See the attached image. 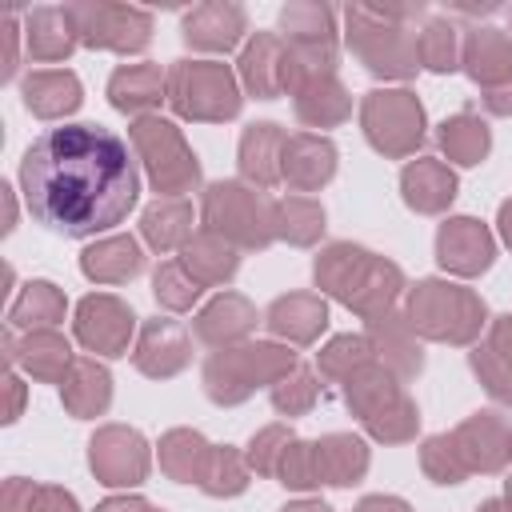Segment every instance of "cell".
Wrapping results in <instances>:
<instances>
[{
  "instance_id": "obj_5",
  "label": "cell",
  "mask_w": 512,
  "mask_h": 512,
  "mask_svg": "<svg viewBox=\"0 0 512 512\" xmlns=\"http://www.w3.org/2000/svg\"><path fill=\"white\" fill-rule=\"evenodd\" d=\"M292 364L288 352L272 348V344H256V348H240V352H224L208 364L204 380H208V392L216 400H240L256 388V380L272 376L276 368Z\"/></svg>"
},
{
  "instance_id": "obj_4",
  "label": "cell",
  "mask_w": 512,
  "mask_h": 512,
  "mask_svg": "<svg viewBox=\"0 0 512 512\" xmlns=\"http://www.w3.org/2000/svg\"><path fill=\"white\" fill-rule=\"evenodd\" d=\"M480 316H484V308L460 288H444V284L428 280V284H420L412 292V328H424L428 336L460 340V328L476 332Z\"/></svg>"
},
{
  "instance_id": "obj_29",
  "label": "cell",
  "mask_w": 512,
  "mask_h": 512,
  "mask_svg": "<svg viewBox=\"0 0 512 512\" xmlns=\"http://www.w3.org/2000/svg\"><path fill=\"white\" fill-rule=\"evenodd\" d=\"M60 312H64V300H60V292L52 288V284H28L24 288V296L12 304V324H56L60 320Z\"/></svg>"
},
{
  "instance_id": "obj_24",
  "label": "cell",
  "mask_w": 512,
  "mask_h": 512,
  "mask_svg": "<svg viewBox=\"0 0 512 512\" xmlns=\"http://www.w3.org/2000/svg\"><path fill=\"white\" fill-rule=\"evenodd\" d=\"M64 404L76 412V416H92L108 404V372L96 368L92 360H80L72 364V376L64 384Z\"/></svg>"
},
{
  "instance_id": "obj_26",
  "label": "cell",
  "mask_w": 512,
  "mask_h": 512,
  "mask_svg": "<svg viewBox=\"0 0 512 512\" xmlns=\"http://www.w3.org/2000/svg\"><path fill=\"white\" fill-rule=\"evenodd\" d=\"M284 144V136L276 132V124H252L248 132H244V144H240V164H244V172L252 176V180H260V184H272L276 176H280V168L268 160V148H280Z\"/></svg>"
},
{
  "instance_id": "obj_44",
  "label": "cell",
  "mask_w": 512,
  "mask_h": 512,
  "mask_svg": "<svg viewBox=\"0 0 512 512\" xmlns=\"http://www.w3.org/2000/svg\"><path fill=\"white\" fill-rule=\"evenodd\" d=\"M284 512H328L324 504H292V508H284Z\"/></svg>"
},
{
  "instance_id": "obj_16",
  "label": "cell",
  "mask_w": 512,
  "mask_h": 512,
  "mask_svg": "<svg viewBox=\"0 0 512 512\" xmlns=\"http://www.w3.org/2000/svg\"><path fill=\"white\" fill-rule=\"evenodd\" d=\"M240 28H244V12L224 4H204L184 20L188 44H200V48H232Z\"/></svg>"
},
{
  "instance_id": "obj_19",
  "label": "cell",
  "mask_w": 512,
  "mask_h": 512,
  "mask_svg": "<svg viewBox=\"0 0 512 512\" xmlns=\"http://www.w3.org/2000/svg\"><path fill=\"white\" fill-rule=\"evenodd\" d=\"M468 72L476 80H512V48L496 28H476L468 40Z\"/></svg>"
},
{
  "instance_id": "obj_17",
  "label": "cell",
  "mask_w": 512,
  "mask_h": 512,
  "mask_svg": "<svg viewBox=\"0 0 512 512\" xmlns=\"http://www.w3.org/2000/svg\"><path fill=\"white\" fill-rule=\"evenodd\" d=\"M332 144L328 140H316V136H296L292 144H284L280 160H284V176L296 180L300 188H312L320 180L332 176Z\"/></svg>"
},
{
  "instance_id": "obj_8",
  "label": "cell",
  "mask_w": 512,
  "mask_h": 512,
  "mask_svg": "<svg viewBox=\"0 0 512 512\" xmlns=\"http://www.w3.org/2000/svg\"><path fill=\"white\" fill-rule=\"evenodd\" d=\"M72 20H80V32L88 44L104 48H144L148 44V16L136 8H72Z\"/></svg>"
},
{
  "instance_id": "obj_23",
  "label": "cell",
  "mask_w": 512,
  "mask_h": 512,
  "mask_svg": "<svg viewBox=\"0 0 512 512\" xmlns=\"http://www.w3.org/2000/svg\"><path fill=\"white\" fill-rule=\"evenodd\" d=\"M108 96H112V104L124 108V112H136V108L160 100V68H152V64L120 68V72L112 76V84H108Z\"/></svg>"
},
{
  "instance_id": "obj_34",
  "label": "cell",
  "mask_w": 512,
  "mask_h": 512,
  "mask_svg": "<svg viewBox=\"0 0 512 512\" xmlns=\"http://www.w3.org/2000/svg\"><path fill=\"white\" fill-rule=\"evenodd\" d=\"M280 476H284V484H292V488H308V484H320L316 444H296V448H284V460H280Z\"/></svg>"
},
{
  "instance_id": "obj_14",
  "label": "cell",
  "mask_w": 512,
  "mask_h": 512,
  "mask_svg": "<svg viewBox=\"0 0 512 512\" xmlns=\"http://www.w3.org/2000/svg\"><path fill=\"white\" fill-rule=\"evenodd\" d=\"M24 104L36 116H64L80 104V84L72 72H32L24 80Z\"/></svg>"
},
{
  "instance_id": "obj_7",
  "label": "cell",
  "mask_w": 512,
  "mask_h": 512,
  "mask_svg": "<svg viewBox=\"0 0 512 512\" xmlns=\"http://www.w3.org/2000/svg\"><path fill=\"white\" fill-rule=\"evenodd\" d=\"M132 140L148 156V168H152V180H156L160 192H180L184 184L196 180V164H192L188 148L180 144V136L172 132V124H164V120H140L132 128Z\"/></svg>"
},
{
  "instance_id": "obj_6",
  "label": "cell",
  "mask_w": 512,
  "mask_h": 512,
  "mask_svg": "<svg viewBox=\"0 0 512 512\" xmlns=\"http://www.w3.org/2000/svg\"><path fill=\"white\" fill-rule=\"evenodd\" d=\"M420 124V104L408 92H372L364 100V128L384 152H408L420 140Z\"/></svg>"
},
{
  "instance_id": "obj_21",
  "label": "cell",
  "mask_w": 512,
  "mask_h": 512,
  "mask_svg": "<svg viewBox=\"0 0 512 512\" xmlns=\"http://www.w3.org/2000/svg\"><path fill=\"white\" fill-rule=\"evenodd\" d=\"M268 328H272V332H284V336H292V340H312V336L324 328V304L312 300V296L276 300L272 312H268Z\"/></svg>"
},
{
  "instance_id": "obj_40",
  "label": "cell",
  "mask_w": 512,
  "mask_h": 512,
  "mask_svg": "<svg viewBox=\"0 0 512 512\" xmlns=\"http://www.w3.org/2000/svg\"><path fill=\"white\" fill-rule=\"evenodd\" d=\"M488 108L492 112H512V80H508V88H500V92L488 96Z\"/></svg>"
},
{
  "instance_id": "obj_9",
  "label": "cell",
  "mask_w": 512,
  "mask_h": 512,
  "mask_svg": "<svg viewBox=\"0 0 512 512\" xmlns=\"http://www.w3.org/2000/svg\"><path fill=\"white\" fill-rule=\"evenodd\" d=\"M76 332H80V340H84L88 348L116 356V352H124V344H128L132 312H128L120 300H112V296H88V300L80 304V312H76Z\"/></svg>"
},
{
  "instance_id": "obj_22",
  "label": "cell",
  "mask_w": 512,
  "mask_h": 512,
  "mask_svg": "<svg viewBox=\"0 0 512 512\" xmlns=\"http://www.w3.org/2000/svg\"><path fill=\"white\" fill-rule=\"evenodd\" d=\"M316 464H320V480L328 484H352L368 456H364V444L352 440V436H328L324 444H316Z\"/></svg>"
},
{
  "instance_id": "obj_30",
  "label": "cell",
  "mask_w": 512,
  "mask_h": 512,
  "mask_svg": "<svg viewBox=\"0 0 512 512\" xmlns=\"http://www.w3.org/2000/svg\"><path fill=\"white\" fill-rule=\"evenodd\" d=\"M12 356H20L32 376L56 380L60 368L68 364V344H64L60 336H52V332H32L28 344H24V352H12Z\"/></svg>"
},
{
  "instance_id": "obj_45",
  "label": "cell",
  "mask_w": 512,
  "mask_h": 512,
  "mask_svg": "<svg viewBox=\"0 0 512 512\" xmlns=\"http://www.w3.org/2000/svg\"><path fill=\"white\" fill-rule=\"evenodd\" d=\"M480 512H504V508H500V504H496V500H492V504H484V508H480Z\"/></svg>"
},
{
  "instance_id": "obj_41",
  "label": "cell",
  "mask_w": 512,
  "mask_h": 512,
  "mask_svg": "<svg viewBox=\"0 0 512 512\" xmlns=\"http://www.w3.org/2000/svg\"><path fill=\"white\" fill-rule=\"evenodd\" d=\"M356 512H408L400 500H364Z\"/></svg>"
},
{
  "instance_id": "obj_36",
  "label": "cell",
  "mask_w": 512,
  "mask_h": 512,
  "mask_svg": "<svg viewBox=\"0 0 512 512\" xmlns=\"http://www.w3.org/2000/svg\"><path fill=\"white\" fill-rule=\"evenodd\" d=\"M312 396H316V384H312V376H308L304 368H296V372H292V388H288V380H280V384H276V392H272V400H276V408H280V412H300Z\"/></svg>"
},
{
  "instance_id": "obj_18",
  "label": "cell",
  "mask_w": 512,
  "mask_h": 512,
  "mask_svg": "<svg viewBox=\"0 0 512 512\" xmlns=\"http://www.w3.org/2000/svg\"><path fill=\"white\" fill-rule=\"evenodd\" d=\"M404 196L412 208L420 212H436L444 208L452 196H456V180L448 168H440L436 160H416L408 172H404Z\"/></svg>"
},
{
  "instance_id": "obj_28",
  "label": "cell",
  "mask_w": 512,
  "mask_h": 512,
  "mask_svg": "<svg viewBox=\"0 0 512 512\" xmlns=\"http://www.w3.org/2000/svg\"><path fill=\"white\" fill-rule=\"evenodd\" d=\"M440 144H444V152H448L452 160H460V164H476V160L488 152V132H484L480 120H472V116H456V120L444 124Z\"/></svg>"
},
{
  "instance_id": "obj_43",
  "label": "cell",
  "mask_w": 512,
  "mask_h": 512,
  "mask_svg": "<svg viewBox=\"0 0 512 512\" xmlns=\"http://www.w3.org/2000/svg\"><path fill=\"white\" fill-rule=\"evenodd\" d=\"M500 224H504V236H508V244H512V204L500 208Z\"/></svg>"
},
{
  "instance_id": "obj_35",
  "label": "cell",
  "mask_w": 512,
  "mask_h": 512,
  "mask_svg": "<svg viewBox=\"0 0 512 512\" xmlns=\"http://www.w3.org/2000/svg\"><path fill=\"white\" fill-rule=\"evenodd\" d=\"M204 488L208 492H240L244 488V472L236 468V456L232 452H216L208 460V472H204Z\"/></svg>"
},
{
  "instance_id": "obj_3",
  "label": "cell",
  "mask_w": 512,
  "mask_h": 512,
  "mask_svg": "<svg viewBox=\"0 0 512 512\" xmlns=\"http://www.w3.org/2000/svg\"><path fill=\"white\" fill-rule=\"evenodd\" d=\"M172 104L184 116H232L240 108V96L232 88V76L224 64H176L172 72Z\"/></svg>"
},
{
  "instance_id": "obj_11",
  "label": "cell",
  "mask_w": 512,
  "mask_h": 512,
  "mask_svg": "<svg viewBox=\"0 0 512 512\" xmlns=\"http://www.w3.org/2000/svg\"><path fill=\"white\" fill-rule=\"evenodd\" d=\"M436 252H440V264L452 268V272H480L492 264V240L488 232L476 224V220H448L440 228V240H436Z\"/></svg>"
},
{
  "instance_id": "obj_42",
  "label": "cell",
  "mask_w": 512,
  "mask_h": 512,
  "mask_svg": "<svg viewBox=\"0 0 512 512\" xmlns=\"http://www.w3.org/2000/svg\"><path fill=\"white\" fill-rule=\"evenodd\" d=\"M140 508H144L140 500H108L100 512H140Z\"/></svg>"
},
{
  "instance_id": "obj_2",
  "label": "cell",
  "mask_w": 512,
  "mask_h": 512,
  "mask_svg": "<svg viewBox=\"0 0 512 512\" xmlns=\"http://www.w3.org/2000/svg\"><path fill=\"white\" fill-rule=\"evenodd\" d=\"M316 280H324L344 304L368 312L372 300H384V304H388V296L396 292V280H400V276H396L392 264H380V260H372V256L360 252V248L336 244V248H328V252L316 260Z\"/></svg>"
},
{
  "instance_id": "obj_38",
  "label": "cell",
  "mask_w": 512,
  "mask_h": 512,
  "mask_svg": "<svg viewBox=\"0 0 512 512\" xmlns=\"http://www.w3.org/2000/svg\"><path fill=\"white\" fill-rule=\"evenodd\" d=\"M364 340H352V336H340V340H332V348L324 352V372H332V376H340L344 372V364L352 360V364H360L364 360Z\"/></svg>"
},
{
  "instance_id": "obj_31",
  "label": "cell",
  "mask_w": 512,
  "mask_h": 512,
  "mask_svg": "<svg viewBox=\"0 0 512 512\" xmlns=\"http://www.w3.org/2000/svg\"><path fill=\"white\" fill-rule=\"evenodd\" d=\"M188 232V208L184 204H152L144 212V236L156 248H172Z\"/></svg>"
},
{
  "instance_id": "obj_47",
  "label": "cell",
  "mask_w": 512,
  "mask_h": 512,
  "mask_svg": "<svg viewBox=\"0 0 512 512\" xmlns=\"http://www.w3.org/2000/svg\"><path fill=\"white\" fill-rule=\"evenodd\" d=\"M140 512H148V508H140Z\"/></svg>"
},
{
  "instance_id": "obj_12",
  "label": "cell",
  "mask_w": 512,
  "mask_h": 512,
  "mask_svg": "<svg viewBox=\"0 0 512 512\" xmlns=\"http://www.w3.org/2000/svg\"><path fill=\"white\" fill-rule=\"evenodd\" d=\"M240 68H244L248 88H252L256 96H264V100H272V96H276L284 84H292V76H296L292 52H280V44H276L272 36H256V40L248 44Z\"/></svg>"
},
{
  "instance_id": "obj_10",
  "label": "cell",
  "mask_w": 512,
  "mask_h": 512,
  "mask_svg": "<svg viewBox=\"0 0 512 512\" xmlns=\"http://www.w3.org/2000/svg\"><path fill=\"white\" fill-rule=\"evenodd\" d=\"M92 468L104 476V484H136L144 476V444L136 432L108 428L92 440Z\"/></svg>"
},
{
  "instance_id": "obj_37",
  "label": "cell",
  "mask_w": 512,
  "mask_h": 512,
  "mask_svg": "<svg viewBox=\"0 0 512 512\" xmlns=\"http://www.w3.org/2000/svg\"><path fill=\"white\" fill-rule=\"evenodd\" d=\"M184 264H188V272H192V268H200L208 280H224V276H232V268H236L232 252H224V256H220V248H212V244H196V256L188 252V256H184Z\"/></svg>"
},
{
  "instance_id": "obj_15",
  "label": "cell",
  "mask_w": 512,
  "mask_h": 512,
  "mask_svg": "<svg viewBox=\"0 0 512 512\" xmlns=\"http://www.w3.org/2000/svg\"><path fill=\"white\" fill-rule=\"evenodd\" d=\"M184 360H188L184 332H180L172 320H156V324L144 332V340H140L136 364H140L148 376H168V372H176Z\"/></svg>"
},
{
  "instance_id": "obj_39",
  "label": "cell",
  "mask_w": 512,
  "mask_h": 512,
  "mask_svg": "<svg viewBox=\"0 0 512 512\" xmlns=\"http://www.w3.org/2000/svg\"><path fill=\"white\" fill-rule=\"evenodd\" d=\"M28 512H76V504H72V496L60 492V488H32Z\"/></svg>"
},
{
  "instance_id": "obj_33",
  "label": "cell",
  "mask_w": 512,
  "mask_h": 512,
  "mask_svg": "<svg viewBox=\"0 0 512 512\" xmlns=\"http://www.w3.org/2000/svg\"><path fill=\"white\" fill-rule=\"evenodd\" d=\"M196 292H200V284H196L192 272H184L180 264H164V268L156 272V296H160L168 308H188V304L196 300Z\"/></svg>"
},
{
  "instance_id": "obj_32",
  "label": "cell",
  "mask_w": 512,
  "mask_h": 512,
  "mask_svg": "<svg viewBox=\"0 0 512 512\" xmlns=\"http://www.w3.org/2000/svg\"><path fill=\"white\" fill-rule=\"evenodd\" d=\"M416 52H420V60L428 64V68H436V72H444V68H452V56H456V40H452V24H428L424 32H420V44H416Z\"/></svg>"
},
{
  "instance_id": "obj_27",
  "label": "cell",
  "mask_w": 512,
  "mask_h": 512,
  "mask_svg": "<svg viewBox=\"0 0 512 512\" xmlns=\"http://www.w3.org/2000/svg\"><path fill=\"white\" fill-rule=\"evenodd\" d=\"M160 460H164V468H168L176 480H192V476L208 472L204 460H212V456H208V448H204L200 436H192V432H172V436L164 440V448H160Z\"/></svg>"
},
{
  "instance_id": "obj_1",
  "label": "cell",
  "mask_w": 512,
  "mask_h": 512,
  "mask_svg": "<svg viewBox=\"0 0 512 512\" xmlns=\"http://www.w3.org/2000/svg\"><path fill=\"white\" fill-rule=\"evenodd\" d=\"M20 188L28 212L60 236H96L128 220L140 196L132 148L100 124L44 128L24 160Z\"/></svg>"
},
{
  "instance_id": "obj_13",
  "label": "cell",
  "mask_w": 512,
  "mask_h": 512,
  "mask_svg": "<svg viewBox=\"0 0 512 512\" xmlns=\"http://www.w3.org/2000/svg\"><path fill=\"white\" fill-rule=\"evenodd\" d=\"M260 216H264V208L256 204V196L244 192V188H236V184H216V188L208 192V220H212L216 228L228 224V232H240L248 244H260V240H264V232L252 228Z\"/></svg>"
},
{
  "instance_id": "obj_46",
  "label": "cell",
  "mask_w": 512,
  "mask_h": 512,
  "mask_svg": "<svg viewBox=\"0 0 512 512\" xmlns=\"http://www.w3.org/2000/svg\"><path fill=\"white\" fill-rule=\"evenodd\" d=\"M508 504H512V480H508Z\"/></svg>"
},
{
  "instance_id": "obj_20",
  "label": "cell",
  "mask_w": 512,
  "mask_h": 512,
  "mask_svg": "<svg viewBox=\"0 0 512 512\" xmlns=\"http://www.w3.org/2000/svg\"><path fill=\"white\" fill-rule=\"evenodd\" d=\"M84 272L92 280H128V276L140 272V248L128 236L104 240V244L84 252Z\"/></svg>"
},
{
  "instance_id": "obj_25",
  "label": "cell",
  "mask_w": 512,
  "mask_h": 512,
  "mask_svg": "<svg viewBox=\"0 0 512 512\" xmlns=\"http://www.w3.org/2000/svg\"><path fill=\"white\" fill-rule=\"evenodd\" d=\"M68 20H72V16L56 12V8L32 12V20H28V48H32V56H40V60H60V56H68V48H72V28H68Z\"/></svg>"
}]
</instances>
